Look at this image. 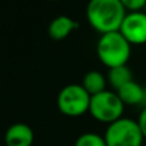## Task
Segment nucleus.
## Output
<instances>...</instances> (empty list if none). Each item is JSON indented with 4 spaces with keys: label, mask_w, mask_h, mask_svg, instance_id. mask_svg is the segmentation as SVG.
Wrapping results in <instances>:
<instances>
[{
    "label": "nucleus",
    "mask_w": 146,
    "mask_h": 146,
    "mask_svg": "<svg viewBox=\"0 0 146 146\" xmlns=\"http://www.w3.org/2000/svg\"><path fill=\"white\" fill-rule=\"evenodd\" d=\"M137 122H139V126H140V128H141L144 136L146 137V105L142 108V110L140 111V115H139Z\"/></svg>",
    "instance_id": "4468645a"
},
{
    "label": "nucleus",
    "mask_w": 146,
    "mask_h": 146,
    "mask_svg": "<svg viewBox=\"0 0 146 146\" xmlns=\"http://www.w3.org/2000/svg\"><path fill=\"white\" fill-rule=\"evenodd\" d=\"M91 95L82 85L71 83L64 86L58 95V108L63 114L78 117L90 109Z\"/></svg>",
    "instance_id": "39448f33"
},
{
    "label": "nucleus",
    "mask_w": 146,
    "mask_h": 146,
    "mask_svg": "<svg viewBox=\"0 0 146 146\" xmlns=\"http://www.w3.org/2000/svg\"><path fill=\"white\" fill-rule=\"evenodd\" d=\"M122 4L124 5L126 9H129L131 12L140 10L146 4V0H121Z\"/></svg>",
    "instance_id": "ddd939ff"
},
{
    "label": "nucleus",
    "mask_w": 146,
    "mask_h": 146,
    "mask_svg": "<svg viewBox=\"0 0 146 146\" xmlns=\"http://www.w3.org/2000/svg\"><path fill=\"white\" fill-rule=\"evenodd\" d=\"M98 55L109 68L124 66L131 55V42L121 31L103 33L98 42Z\"/></svg>",
    "instance_id": "f03ea898"
},
{
    "label": "nucleus",
    "mask_w": 146,
    "mask_h": 146,
    "mask_svg": "<svg viewBox=\"0 0 146 146\" xmlns=\"http://www.w3.org/2000/svg\"><path fill=\"white\" fill-rule=\"evenodd\" d=\"M123 109L124 103L118 94L110 90H104L91 96L88 110L95 119L110 124L122 118Z\"/></svg>",
    "instance_id": "20e7f679"
},
{
    "label": "nucleus",
    "mask_w": 146,
    "mask_h": 146,
    "mask_svg": "<svg viewBox=\"0 0 146 146\" xmlns=\"http://www.w3.org/2000/svg\"><path fill=\"white\" fill-rule=\"evenodd\" d=\"M108 80L110 82V85L113 86L115 90L121 88L123 85H126L127 82L133 80V74L132 71L127 67V64L124 66H118V67H113L109 69L108 73Z\"/></svg>",
    "instance_id": "9b49d317"
},
{
    "label": "nucleus",
    "mask_w": 146,
    "mask_h": 146,
    "mask_svg": "<svg viewBox=\"0 0 146 146\" xmlns=\"http://www.w3.org/2000/svg\"><path fill=\"white\" fill-rule=\"evenodd\" d=\"M126 14L121 0H90L86 8L90 25L101 33L119 31Z\"/></svg>",
    "instance_id": "f257e3e1"
},
{
    "label": "nucleus",
    "mask_w": 146,
    "mask_h": 146,
    "mask_svg": "<svg viewBox=\"0 0 146 146\" xmlns=\"http://www.w3.org/2000/svg\"><path fill=\"white\" fill-rule=\"evenodd\" d=\"M77 26L78 22H76L73 18L68 15H58L50 22L48 31L54 40H63Z\"/></svg>",
    "instance_id": "6e6552de"
},
{
    "label": "nucleus",
    "mask_w": 146,
    "mask_h": 146,
    "mask_svg": "<svg viewBox=\"0 0 146 146\" xmlns=\"http://www.w3.org/2000/svg\"><path fill=\"white\" fill-rule=\"evenodd\" d=\"M82 86L86 88V91L92 96V95H96V94L105 90L106 80L103 73H100L99 71H88L85 74V77H83Z\"/></svg>",
    "instance_id": "9d476101"
},
{
    "label": "nucleus",
    "mask_w": 146,
    "mask_h": 146,
    "mask_svg": "<svg viewBox=\"0 0 146 146\" xmlns=\"http://www.w3.org/2000/svg\"><path fill=\"white\" fill-rule=\"evenodd\" d=\"M104 139L108 146H141L145 136L139 122L122 117L109 124Z\"/></svg>",
    "instance_id": "7ed1b4c3"
},
{
    "label": "nucleus",
    "mask_w": 146,
    "mask_h": 146,
    "mask_svg": "<svg viewBox=\"0 0 146 146\" xmlns=\"http://www.w3.org/2000/svg\"><path fill=\"white\" fill-rule=\"evenodd\" d=\"M33 137V131L28 124L14 123L7 129L4 141L7 146H31Z\"/></svg>",
    "instance_id": "0eeeda50"
},
{
    "label": "nucleus",
    "mask_w": 146,
    "mask_h": 146,
    "mask_svg": "<svg viewBox=\"0 0 146 146\" xmlns=\"http://www.w3.org/2000/svg\"><path fill=\"white\" fill-rule=\"evenodd\" d=\"M74 146H108L104 136H100L94 132L82 133L74 142Z\"/></svg>",
    "instance_id": "f8f14e48"
},
{
    "label": "nucleus",
    "mask_w": 146,
    "mask_h": 146,
    "mask_svg": "<svg viewBox=\"0 0 146 146\" xmlns=\"http://www.w3.org/2000/svg\"><path fill=\"white\" fill-rule=\"evenodd\" d=\"M119 31L131 44L146 42V13L141 10L127 13Z\"/></svg>",
    "instance_id": "423d86ee"
},
{
    "label": "nucleus",
    "mask_w": 146,
    "mask_h": 146,
    "mask_svg": "<svg viewBox=\"0 0 146 146\" xmlns=\"http://www.w3.org/2000/svg\"><path fill=\"white\" fill-rule=\"evenodd\" d=\"M117 94L119 95V98L122 99V101H123L124 104H129V105L141 104L146 98L145 88L142 87L139 82H136L135 80L129 81L126 85L122 86L121 88H118Z\"/></svg>",
    "instance_id": "1a4fd4ad"
}]
</instances>
